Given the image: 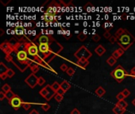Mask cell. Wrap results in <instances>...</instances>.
Instances as JSON below:
<instances>
[{
  "mask_svg": "<svg viewBox=\"0 0 135 114\" xmlns=\"http://www.w3.org/2000/svg\"><path fill=\"white\" fill-rule=\"evenodd\" d=\"M24 48L27 51L29 55H30L31 56H36L38 55L39 48L36 45H35V44H26L25 45H24Z\"/></svg>",
  "mask_w": 135,
  "mask_h": 114,
  "instance_id": "cell-4",
  "label": "cell"
},
{
  "mask_svg": "<svg viewBox=\"0 0 135 114\" xmlns=\"http://www.w3.org/2000/svg\"><path fill=\"white\" fill-rule=\"evenodd\" d=\"M55 99H56V101H58V102H61V101H62L63 99V96H62V95H60V94L56 93V95H55Z\"/></svg>",
  "mask_w": 135,
  "mask_h": 114,
  "instance_id": "cell-29",
  "label": "cell"
},
{
  "mask_svg": "<svg viewBox=\"0 0 135 114\" xmlns=\"http://www.w3.org/2000/svg\"><path fill=\"white\" fill-rule=\"evenodd\" d=\"M95 93H96V94L97 95L98 97H100V98H101V97H103L104 94H105V93H106V91H105V90L102 87V86H99L98 87L96 90H95Z\"/></svg>",
  "mask_w": 135,
  "mask_h": 114,
  "instance_id": "cell-13",
  "label": "cell"
},
{
  "mask_svg": "<svg viewBox=\"0 0 135 114\" xmlns=\"http://www.w3.org/2000/svg\"><path fill=\"white\" fill-rule=\"evenodd\" d=\"M103 37H104V38H106V39H108V40L112 37V35H111V33H110L109 30H106L105 32H104V33H103Z\"/></svg>",
  "mask_w": 135,
  "mask_h": 114,
  "instance_id": "cell-36",
  "label": "cell"
},
{
  "mask_svg": "<svg viewBox=\"0 0 135 114\" xmlns=\"http://www.w3.org/2000/svg\"><path fill=\"white\" fill-rule=\"evenodd\" d=\"M24 82L29 85V87L31 88H34L36 85L38 84V78L35 75V74H29L28 77L25 79Z\"/></svg>",
  "mask_w": 135,
  "mask_h": 114,
  "instance_id": "cell-5",
  "label": "cell"
},
{
  "mask_svg": "<svg viewBox=\"0 0 135 114\" xmlns=\"http://www.w3.org/2000/svg\"><path fill=\"white\" fill-rule=\"evenodd\" d=\"M77 38H78V40L80 41H85V39L87 38V35H86V31H85L83 32V33H81L78 36H77Z\"/></svg>",
  "mask_w": 135,
  "mask_h": 114,
  "instance_id": "cell-20",
  "label": "cell"
},
{
  "mask_svg": "<svg viewBox=\"0 0 135 114\" xmlns=\"http://www.w3.org/2000/svg\"><path fill=\"white\" fill-rule=\"evenodd\" d=\"M120 44H133L135 42V37L130 34V33L127 29H125V33L121 36V37L118 40Z\"/></svg>",
  "mask_w": 135,
  "mask_h": 114,
  "instance_id": "cell-2",
  "label": "cell"
},
{
  "mask_svg": "<svg viewBox=\"0 0 135 114\" xmlns=\"http://www.w3.org/2000/svg\"><path fill=\"white\" fill-rule=\"evenodd\" d=\"M10 47H12L11 44L10 43H8V42H3V43L1 44V45H0V48H1L3 51V52H4L5 50H7L9 48H10Z\"/></svg>",
  "mask_w": 135,
  "mask_h": 114,
  "instance_id": "cell-18",
  "label": "cell"
},
{
  "mask_svg": "<svg viewBox=\"0 0 135 114\" xmlns=\"http://www.w3.org/2000/svg\"><path fill=\"white\" fill-rule=\"evenodd\" d=\"M116 51H117V52H118V53L119 54L120 56H122V55H123V54H124V52H125V51H124L123 49H122V48H118Z\"/></svg>",
  "mask_w": 135,
  "mask_h": 114,
  "instance_id": "cell-43",
  "label": "cell"
},
{
  "mask_svg": "<svg viewBox=\"0 0 135 114\" xmlns=\"http://www.w3.org/2000/svg\"><path fill=\"white\" fill-rule=\"evenodd\" d=\"M74 73H75V70L73 69V67H69L68 70L66 71V74L68 75H70V76L73 75V74H74Z\"/></svg>",
  "mask_w": 135,
  "mask_h": 114,
  "instance_id": "cell-30",
  "label": "cell"
},
{
  "mask_svg": "<svg viewBox=\"0 0 135 114\" xmlns=\"http://www.w3.org/2000/svg\"><path fill=\"white\" fill-rule=\"evenodd\" d=\"M118 44L120 46V48H122L124 51H126V50H127L129 48H130L132 44H120L119 42H118Z\"/></svg>",
  "mask_w": 135,
  "mask_h": 114,
  "instance_id": "cell-25",
  "label": "cell"
},
{
  "mask_svg": "<svg viewBox=\"0 0 135 114\" xmlns=\"http://www.w3.org/2000/svg\"><path fill=\"white\" fill-rule=\"evenodd\" d=\"M9 103L10 105L14 108L15 110H17L21 106H22V100L20 98V97L18 95H15V97L11 99V101H9Z\"/></svg>",
  "mask_w": 135,
  "mask_h": 114,
  "instance_id": "cell-6",
  "label": "cell"
},
{
  "mask_svg": "<svg viewBox=\"0 0 135 114\" xmlns=\"http://www.w3.org/2000/svg\"><path fill=\"white\" fill-rule=\"evenodd\" d=\"M116 61H117V60H115L113 56H110L109 58L107 60V63L109 64L111 67H112L116 63Z\"/></svg>",
  "mask_w": 135,
  "mask_h": 114,
  "instance_id": "cell-17",
  "label": "cell"
},
{
  "mask_svg": "<svg viewBox=\"0 0 135 114\" xmlns=\"http://www.w3.org/2000/svg\"><path fill=\"white\" fill-rule=\"evenodd\" d=\"M60 87L62 88L65 92H66L67 90H69L71 88V85H70L66 80H63V81L60 83Z\"/></svg>",
  "mask_w": 135,
  "mask_h": 114,
  "instance_id": "cell-10",
  "label": "cell"
},
{
  "mask_svg": "<svg viewBox=\"0 0 135 114\" xmlns=\"http://www.w3.org/2000/svg\"><path fill=\"white\" fill-rule=\"evenodd\" d=\"M22 108L24 110H29L30 108H31V104L30 103H27V102H24L22 104Z\"/></svg>",
  "mask_w": 135,
  "mask_h": 114,
  "instance_id": "cell-33",
  "label": "cell"
},
{
  "mask_svg": "<svg viewBox=\"0 0 135 114\" xmlns=\"http://www.w3.org/2000/svg\"><path fill=\"white\" fill-rule=\"evenodd\" d=\"M68 68H69V67H67L66 64H65V63H63V64H62V65L60 66V70H61L62 71H66H66L68 70Z\"/></svg>",
  "mask_w": 135,
  "mask_h": 114,
  "instance_id": "cell-38",
  "label": "cell"
},
{
  "mask_svg": "<svg viewBox=\"0 0 135 114\" xmlns=\"http://www.w3.org/2000/svg\"><path fill=\"white\" fill-rule=\"evenodd\" d=\"M125 33V29H122V28H120V29H119L117 31L115 32V36L117 38V39L119 40V38L121 37V36L123 34Z\"/></svg>",
  "mask_w": 135,
  "mask_h": 114,
  "instance_id": "cell-15",
  "label": "cell"
},
{
  "mask_svg": "<svg viewBox=\"0 0 135 114\" xmlns=\"http://www.w3.org/2000/svg\"><path fill=\"white\" fill-rule=\"evenodd\" d=\"M39 51L44 54H47L49 51L48 44H39Z\"/></svg>",
  "mask_w": 135,
  "mask_h": 114,
  "instance_id": "cell-9",
  "label": "cell"
},
{
  "mask_svg": "<svg viewBox=\"0 0 135 114\" xmlns=\"http://www.w3.org/2000/svg\"><path fill=\"white\" fill-rule=\"evenodd\" d=\"M11 90V87L10 86L9 84H4L2 87V91H3L5 93H8L9 91Z\"/></svg>",
  "mask_w": 135,
  "mask_h": 114,
  "instance_id": "cell-23",
  "label": "cell"
},
{
  "mask_svg": "<svg viewBox=\"0 0 135 114\" xmlns=\"http://www.w3.org/2000/svg\"><path fill=\"white\" fill-rule=\"evenodd\" d=\"M112 56H113L114 57V58L115 59V60H118L119 58V57H120V55H119V54L118 53V52H117V51H115V52H112Z\"/></svg>",
  "mask_w": 135,
  "mask_h": 114,
  "instance_id": "cell-39",
  "label": "cell"
},
{
  "mask_svg": "<svg viewBox=\"0 0 135 114\" xmlns=\"http://www.w3.org/2000/svg\"><path fill=\"white\" fill-rule=\"evenodd\" d=\"M115 105H118L121 108H123V109H126V107L128 106V103L125 100H122V101H119L118 102L115 104Z\"/></svg>",
  "mask_w": 135,
  "mask_h": 114,
  "instance_id": "cell-16",
  "label": "cell"
},
{
  "mask_svg": "<svg viewBox=\"0 0 135 114\" xmlns=\"http://www.w3.org/2000/svg\"><path fill=\"white\" fill-rule=\"evenodd\" d=\"M74 56H76L78 60L82 59V58H85V59L89 60L90 57L92 56V53L89 52V51L86 48L82 46V47H81L77 50V52L74 53Z\"/></svg>",
  "mask_w": 135,
  "mask_h": 114,
  "instance_id": "cell-3",
  "label": "cell"
},
{
  "mask_svg": "<svg viewBox=\"0 0 135 114\" xmlns=\"http://www.w3.org/2000/svg\"><path fill=\"white\" fill-rule=\"evenodd\" d=\"M48 93H49V91H48L47 88L46 86H45L44 88L41 89V90H40V92H39L40 95H41V96H42L43 98H45V97L47 96V95L48 94Z\"/></svg>",
  "mask_w": 135,
  "mask_h": 114,
  "instance_id": "cell-19",
  "label": "cell"
},
{
  "mask_svg": "<svg viewBox=\"0 0 135 114\" xmlns=\"http://www.w3.org/2000/svg\"><path fill=\"white\" fill-rule=\"evenodd\" d=\"M116 98H117L119 101H122V100H124L125 96H124L123 93H122V92H120V93H119L117 95H116Z\"/></svg>",
  "mask_w": 135,
  "mask_h": 114,
  "instance_id": "cell-34",
  "label": "cell"
},
{
  "mask_svg": "<svg viewBox=\"0 0 135 114\" xmlns=\"http://www.w3.org/2000/svg\"><path fill=\"white\" fill-rule=\"evenodd\" d=\"M109 41H110V43L114 44V43H115V42L118 41V39H117V38H116L115 36H112V37L109 39Z\"/></svg>",
  "mask_w": 135,
  "mask_h": 114,
  "instance_id": "cell-40",
  "label": "cell"
},
{
  "mask_svg": "<svg viewBox=\"0 0 135 114\" xmlns=\"http://www.w3.org/2000/svg\"><path fill=\"white\" fill-rule=\"evenodd\" d=\"M30 68H31L33 74H36L39 71V66L37 64H36V63H33V64L30 65Z\"/></svg>",
  "mask_w": 135,
  "mask_h": 114,
  "instance_id": "cell-22",
  "label": "cell"
},
{
  "mask_svg": "<svg viewBox=\"0 0 135 114\" xmlns=\"http://www.w3.org/2000/svg\"><path fill=\"white\" fill-rule=\"evenodd\" d=\"M6 98V93L3 91L0 92V101H3Z\"/></svg>",
  "mask_w": 135,
  "mask_h": 114,
  "instance_id": "cell-46",
  "label": "cell"
},
{
  "mask_svg": "<svg viewBox=\"0 0 135 114\" xmlns=\"http://www.w3.org/2000/svg\"><path fill=\"white\" fill-rule=\"evenodd\" d=\"M111 75H112V77H113L119 82V83H120V82H122L126 78V76L127 75V72L121 65H118L111 72Z\"/></svg>",
  "mask_w": 135,
  "mask_h": 114,
  "instance_id": "cell-1",
  "label": "cell"
},
{
  "mask_svg": "<svg viewBox=\"0 0 135 114\" xmlns=\"http://www.w3.org/2000/svg\"><path fill=\"white\" fill-rule=\"evenodd\" d=\"M48 41H49V38L45 35H42L39 37L40 44H48Z\"/></svg>",
  "mask_w": 135,
  "mask_h": 114,
  "instance_id": "cell-14",
  "label": "cell"
},
{
  "mask_svg": "<svg viewBox=\"0 0 135 114\" xmlns=\"http://www.w3.org/2000/svg\"><path fill=\"white\" fill-rule=\"evenodd\" d=\"M92 40H93V41H95V42H98V41H100V36L98 34L95 33V34L93 35V36H92Z\"/></svg>",
  "mask_w": 135,
  "mask_h": 114,
  "instance_id": "cell-31",
  "label": "cell"
},
{
  "mask_svg": "<svg viewBox=\"0 0 135 114\" xmlns=\"http://www.w3.org/2000/svg\"><path fill=\"white\" fill-rule=\"evenodd\" d=\"M70 114H81V112H80V111L77 109H73L72 111H71V112H70Z\"/></svg>",
  "mask_w": 135,
  "mask_h": 114,
  "instance_id": "cell-45",
  "label": "cell"
},
{
  "mask_svg": "<svg viewBox=\"0 0 135 114\" xmlns=\"http://www.w3.org/2000/svg\"><path fill=\"white\" fill-rule=\"evenodd\" d=\"M29 114H40L39 112L37 110H36V109H33L31 112H29Z\"/></svg>",
  "mask_w": 135,
  "mask_h": 114,
  "instance_id": "cell-48",
  "label": "cell"
},
{
  "mask_svg": "<svg viewBox=\"0 0 135 114\" xmlns=\"http://www.w3.org/2000/svg\"><path fill=\"white\" fill-rule=\"evenodd\" d=\"M45 82H46L45 79L43 78V77H41V76L38 78V85L39 86H43V85L45 83Z\"/></svg>",
  "mask_w": 135,
  "mask_h": 114,
  "instance_id": "cell-35",
  "label": "cell"
},
{
  "mask_svg": "<svg viewBox=\"0 0 135 114\" xmlns=\"http://www.w3.org/2000/svg\"><path fill=\"white\" fill-rule=\"evenodd\" d=\"M7 76H8V78H12V77H13V76L15 74V72H14V70H12V69L9 68V70L7 71Z\"/></svg>",
  "mask_w": 135,
  "mask_h": 114,
  "instance_id": "cell-28",
  "label": "cell"
},
{
  "mask_svg": "<svg viewBox=\"0 0 135 114\" xmlns=\"http://www.w3.org/2000/svg\"><path fill=\"white\" fill-rule=\"evenodd\" d=\"M17 58L18 61L24 63L27 60H28V55L27 52L24 50H20L17 52Z\"/></svg>",
  "mask_w": 135,
  "mask_h": 114,
  "instance_id": "cell-7",
  "label": "cell"
},
{
  "mask_svg": "<svg viewBox=\"0 0 135 114\" xmlns=\"http://www.w3.org/2000/svg\"><path fill=\"white\" fill-rule=\"evenodd\" d=\"M56 93L55 92V91L48 93V94L45 97V99H46L47 101H50L52 98H55V95H56Z\"/></svg>",
  "mask_w": 135,
  "mask_h": 114,
  "instance_id": "cell-27",
  "label": "cell"
},
{
  "mask_svg": "<svg viewBox=\"0 0 135 114\" xmlns=\"http://www.w3.org/2000/svg\"><path fill=\"white\" fill-rule=\"evenodd\" d=\"M89 63V60L85 59V58L80 59V60H77V66H79L80 67H82V68H84V69L88 66Z\"/></svg>",
  "mask_w": 135,
  "mask_h": 114,
  "instance_id": "cell-8",
  "label": "cell"
},
{
  "mask_svg": "<svg viewBox=\"0 0 135 114\" xmlns=\"http://www.w3.org/2000/svg\"><path fill=\"white\" fill-rule=\"evenodd\" d=\"M132 104H133V105H134V106H135V98L133 100V101H132Z\"/></svg>",
  "mask_w": 135,
  "mask_h": 114,
  "instance_id": "cell-49",
  "label": "cell"
},
{
  "mask_svg": "<svg viewBox=\"0 0 135 114\" xmlns=\"http://www.w3.org/2000/svg\"><path fill=\"white\" fill-rule=\"evenodd\" d=\"M5 60H7V62H12L13 61V57H12L10 55H7L5 57Z\"/></svg>",
  "mask_w": 135,
  "mask_h": 114,
  "instance_id": "cell-41",
  "label": "cell"
},
{
  "mask_svg": "<svg viewBox=\"0 0 135 114\" xmlns=\"http://www.w3.org/2000/svg\"><path fill=\"white\" fill-rule=\"evenodd\" d=\"M7 77H8V76H7V72H6V73H3V74H0V78H1L2 80H5Z\"/></svg>",
  "mask_w": 135,
  "mask_h": 114,
  "instance_id": "cell-44",
  "label": "cell"
},
{
  "mask_svg": "<svg viewBox=\"0 0 135 114\" xmlns=\"http://www.w3.org/2000/svg\"><path fill=\"white\" fill-rule=\"evenodd\" d=\"M15 95H16V94H15L13 91L10 90V91H9L8 93H6V98H7V99L10 101H11L12 98L15 97Z\"/></svg>",
  "mask_w": 135,
  "mask_h": 114,
  "instance_id": "cell-21",
  "label": "cell"
},
{
  "mask_svg": "<svg viewBox=\"0 0 135 114\" xmlns=\"http://www.w3.org/2000/svg\"><path fill=\"white\" fill-rule=\"evenodd\" d=\"M105 52H106V49L102 45H98L95 49V52L99 56H102L104 53H105Z\"/></svg>",
  "mask_w": 135,
  "mask_h": 114,
  "instance_id": "cell-11",
  "label": "cell"
},
{
  "mask_svg": "<svg viewBox=\"0 0 135 114\" xmlns=\"http://www.w3.org/2000/svg\"><path fill=\"white\" fill-rule=\"evenodd\" d=\"M130 75L131 76V77H134L135 78V67H133L131 70H130Z\"/></svg>",
  "mask_w": 135,
  "mask_h": 114,
  "instance_id": "cell-47",
  "label": "cell"
},
{
  "mask_svg": "<svg viewBox=\"0 0 135 114\" xmlns=\"http://www.w3.org/2000/svg\"><path fill=\"white\" fill-rule=\"evenodd\" d=\"M51 88H52V90L56 93L57 90L60 88V84L59 83V82H55L54 83L51 85Z\"/></svg>",
  "mask_w": 135,
  "mask_h": 114,
  "instance_id": "cell-26",
  "label": "cell"
},
{
  "mask_svg": "<svg viewBox=\"0 0 135 114\" xmlns=\"http://www.w3.org/2000/svg\"><path fill=\"white\" fill-rule=\"evenodd\" d=\"M8 70H9V68H7V66H5L3 63H0V72H1L0 74L6 73V72H7V71H8Z\"/></svg>",
  "mask_w": 135,
  "mask_h": 114,
  "instance_id": "cell-24",
  "label": "cell"
},
{
  "mask_svg": "<svg viewBox=\"0 0 135 114\" xmlns=\"http://www.w3.org/2000/svg\"><path fill=\"white\" fill-rule=\"evenodd\" d=\"M122 93H123V95L125 96V98H127L130 95V91L128 90V89H124L122 91Z\"/></svg>",
  "mask_w": 135,
  "mask_h": 114,
  "instance_id": "cell-37",
  "label": "cell"
},
{
  "mask_svg": "<svg viewBox=\"0 0 135 114\" xmlns=\"http://www.w3.org/2000/svg\"><path fill=\"white\" fill-rule=\"evenodd\" d=\"M66 92L63 90V89L62 88H59V90H57V92H56V93H58V94H60V95H62V96H63V95H64V93H65Z\"/></svg>",
  "mask_w": 135,
  "mask_h": 114,
  "instance_id": "cell-42",
  "label": "cell"
},
{
  "mask_svg": "<svg viewBox=\"0 0 135 114\" xmlns=\"http://www.w3.org/2000/svg\"><path fill=\"white\" fill-rule=\"evenodd\" d=\"M41 108H42V109L44 110V111H47L51 108V106H50V105H49V104L44 103V104H42L41 105Z\"/></svg>",
  "mask_w": 135,
  "mask_h": 114,
  "instance_id": "cell-32",
  "label": "cell"
},
{
  "mask_svg": "<svg viewBox=\"0 0 135 114\" xmlns=\"http://www.w3.org/2000/svg\"><path fill=\"white\" fill-rule=\"evenodd\" d=\"M112 111L115 114H123L126 111V109L121 108L118 105H115L114 108L112 109Z\"/></svg>",
  "mask_w": 135,
  "mask_h": 114,
  "instance_id": "cell-12",
  "label": "cell"
}]
</instances>
